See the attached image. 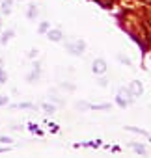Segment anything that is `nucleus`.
<instances>
[{"label": "nucleus", "mask_w": 151, "mask_h": 158, "mask_svg": "<svg viewBox=\"0 0 151 158\" xmlns=\"http://www.w3.org/2000/svg\"><path fill=\"white\" fill-rule=\"evenodd\" d=\"M65 47H67V50H69L73 56H80V54H84V50H86V43H84L82 39H73V41H67V43H65Z\"/></svg>", "instance_id": "f257e3e1"}, {"label": "nucleus", "mask_w": 151, "mask_h": 158, "mask_svg": "<svg viewBox=\"0 0 151 158\" xmlns=\"http://www.w3.org/2000/svg\"><path fill=\"white\" fill-rule=\"evenodd\" d=\"M134 101V97L131 95V91H129V88L125 89V88H121V89H118V95H116V102H118V106H121V108H125V106H129L131 102Z\"/></svg>", "instance_id": "f03ea898"}, {"label": "nucleus", "mask_w": 151, "mask_h": 158, "mask_svg": "<svg viewBox=\"0 0 151 158\" xmlns=\"http://www.w3.org/2000/svg\"><path fill=\"white\" fill-rule=\"evenodd\" d=\"M39 76H41V65H39V61H36V63L32 65V71L26 74V82H28V84H34V82L39 80Z\"/></svg>", "instance_id": "7ed1b4c3"}, {"label": "nucleus", "mask_w": 151, "mask_h": 158, "mask_svg": "<svg viewBox=\"0 0 151 158\" xmlns=\"http://www.w3.org/2000/svg\"><path fill=\"white\" fill-rule=\"evenodd\" d=\"M92 71H93L95 74H105V73H106V61H105L103 58H97V60L93 61V65H92Z\"/></svg>", "instance_id": "20e7f679"}, {"label": "nucleus", "mask_w": 151, "mask_h": 158, "mask_svg": "<svg viewBox=\"0 0 151 158\" xmlns=\"http://www.w3.org/2000/svg\"><path fill=\"white\" fill-rule=\"evenodd\" d=\"M11 6H13V0H0V13L10 15L11 13Z\"/></svg>", "instance_id": "39448f33"}, {"label": "nucleus", "mask_w": 151, "mask_h": 158, "mask_svg": "<svg viewBox=\"0 0 151 158\" xmlns=\"http://www.w3.org/2000/svg\"><path fill=\"white\" fill-rule=\"evenodd\" d=\"M47 37H49L50 41L58 43V41H62L63 34H62V30H47Z\"/></svg>", "instance_id": "423d86ee"}, {"label": "nucleus", "mask_w": 151, "mask_h": 158, "mask_svg": "<svg viewBox=\"0 0 151 158\" xmlns=\"http://www.w3.org/2000/svg\"><path fill=\"white\" fill-rule=\"evenodd\" d=\"M129 91H131V95H132V97H140V93L144 91V88H142V84H140V82H132V84L129 86Z\"/></svg>", "instance_id": "0eeeda50"}, {"label": "nucleus", "mask_w": 151, "mask_h": 158, "mask_svg": "<svg viewBox=\"0 0 151 158\" xmlns=\"http://www.w3.org/2000/svg\"><path fill=\"white\" fill-rule=\"evenodd\" d=\"M13 35H15L13 30H4V32H0V45H6Z\"/></svg>", "instance_id": "6e6552de"}, {"label": "nucleus", "mask_w": 151, "mask_h": 158, "mask_svg": "<svg viewBox=\"0 0 151 158\" xmlns=\"http://www.w3.org/2000/svg\"><path fill=\"white\" fill-rule=\"evenodd\" d=\"M37 13H39V10L32 4V6L28 8V11H26V17H28V19H36V17H37Z\"/></svg>", "instance_id": "1a4fd4ad"}, {"label": "nucleus", "mask_w": 151, "mask_h": 158, "mask_svg": "<svg viewBox=\"0 0 151 158\" xmlns=\"http://www.w3.org/2000/svg\"><path fill=\"white\" fill-rule=\"evenodd\" d=\"M41 108L45 110V114H54L56 112V104H49V102H43Z\"/></svg>", "instance_id": "9d476101"}, {"label": "nucleus", "mask_w": 151, "mask_h": 158, "mask_svg": "<svg viewBox=\"0 0 151 158\" xmlns=\"http://www.w3.org/2000/svg\"><path fill=\"white\" fill-rule=\"evenodd\" d=\"M75 108H77V110H92V104H88V102H77Z\"/></svg>", "instance_id": "9b49d317"}, {"label": "nucleus", "mask_w": 151, "mask_h": 158, "mask_svg": "<svg viewBox=\"0 0 151 158\" xmlns=\"http://www.w3.org/2000/svg\"><path fill=\"white\" fill-rule=\"evenodd\" d=\"M8 82V73L6 69H0V84H6Z\"/></svg>", "instance_id": "f8f14e48"}, {"label": "nucleus", "mask_w": 151, "mask_h": 158, "mask_svg": "<svg viewBox=\"0 0 151 158\" xmlns=\"http://www.w3.org/2000/svg\"><path fill=\"white\" fill-rule=\"evenodd\" d=\"M127 130H131V132H136V134H142V136L149 138V134H147V132H144V130H140V128H134V127H127Z\"/></svg>", "instance_id": "ddd939ff"}, {"label": "nucleus", "mask_w": 151, "mask_h": 158, "mask_svg": "<svg viewBox=\"0 0 151 158\" xmlns=\"http://www.w3.org/2000/svg\"><path fill=\"white\" fill-rule=\"evenodd\" d=\"M131 147H132L136 152H140V154H145V147H144V145H136V143H132Z\"/></svg>", "instance_id": "4468645a"}, {"label": "nucleus", "mask_w": 151, "mask_h": 158, "mask_svg": "<svg viewBox=\"0 0 151 158\" xmlns=\"http://www.w3.org/2000/svg\"><path fill=\"white\" fill-rule=\"evenodd\" d=\"M10 104V97L8 95H0V106H8Z\"/></svg>", "instance_id": "2eb2a0df"}, {"label": "nucleus", "mask_w": 151, "mask_h": 158, "mask_svg": "<svg viewBox=\"0 0 151 158\" xmlns=\"http://www.w3.org/2000/svg\"><path fill=\"white\" fill-rule=\"evenodd\" d=\"M118 60H119L121 63H127V65H131V60H129L127 56H121V54H118Z\"/></svg>", "instance_id": "dca6fc26"}, {"label": "nucleus", "mask_w": 151, "mask_h": 158, "mask_svg": "<svg viewBox=\"0 0 151 158\" xmlns=\"http://www.w3.org/2000/svg\"><path fill=\"white\" fill-rule=\"evenodd\" d=\"M13 108H32L30 102H21V104H13Z\"/></svg>", "instance_id": "f3484780"}, {"label": "nucleus", "mask_w": 151, "mask_h": 158, "mask_svg": "<svg viewBox=\"0 0 151 158\" xmlns=\"http://www.w3.org/2000/svg\"><path fill=\"white\" fill-rule=\"evenodd\" d=\"M13 139L10 138V136H0V143H11Z\"/></svg>", "instance_id": "a211bd4d"}, {"label": "nucleus", "mask_w": 151, "mask_h": 158, "mask_svg": "<svg viewBox=\"0 0 151 158\" xmlns=\"http://www.w3.org/2000/svg\"><path fill=\"white\" fill-rule=\"evenodd\" d=\"M97 84H99L101 88H106V84H108V80H106V78H99V80H97Z\"/></svg>", "instance_id": "6ab92c4d"}, {"label": "nucleus", "mask_w": 151, "mask_h": 158, "mask_svg": "<svg viewBox=\"0 0 151 158\" xmlns=\"http://www.w3.org/2000/svg\"><path fill=\"white\" fill-rule=\"evenodd\" d=\"M28 58H32V60H34V58H37V50H36V48L28 50Z\"/></svg>", "instance_id": "aec40b11"}, {"label": "nucleus", "mask_w": 151, "mask_h": 158, "mask_svg": "<svg viewBox=\"0 0 151 158\" xmlns=\"http://www.w3.org/2000/svg\"><path fill=\"white\" fill-rule=\"evenodd\" d=\"M47 30H49V23H43V24L39 26V32L43 34V32H47Z\"/></svg>", "instance_id": "412c9836"}, {"label": "nucleus", "mask_w": 151, "mask_h": 158, "mask_svg": "<svg viewBox=\"0 0 151 158\" xmlns=\"http://www.w3.org/2000/svg\"><path fill=\"white\" fill-rule=\"evenodd\" d=\"M6 151H8V149H0V152H6Z\"/></svg>", "instance_id": "4be33fe9"}, {"label": "nucleus", "mask_w": 151, "mask_h": 158, "mask_svg": "<svg viewBox=\"0 0 151 158\" xmlns=\"http://www.w3.org/2000/svg\"><path fill=\"white\" fill-rule=\"evenodd\" d=\"M0 32H2V21H0Z\"/></svg>", "instance_id": "5701e85b"}, {"label": "nucleus", "mask_w": 151, "mask_h": 158, "mask_svg": "<svg viewBox=\"0 0 151 158\" xmlns=\"http://www.w3.org/2000/svg\"><path fill=\"white\" fill-rule=\"evenodd\" d=\"M0 69H2V60H0Z\"/></svg>", "instance_id": "b1692460"}, {"label": "nucleus", "mask_w": 151, "mask_h": 158, "mask_svg": "<svg viewBox=\"0 0 151 158\" xmlns=\"http://www.w3.org/2000/svg\"><path fill=\"white\" fill-rule=\"evenodd\" d=\"M21 2H23V0H21Z\"/></svg>", "instance_id": "393cba45"}]
</instances>
